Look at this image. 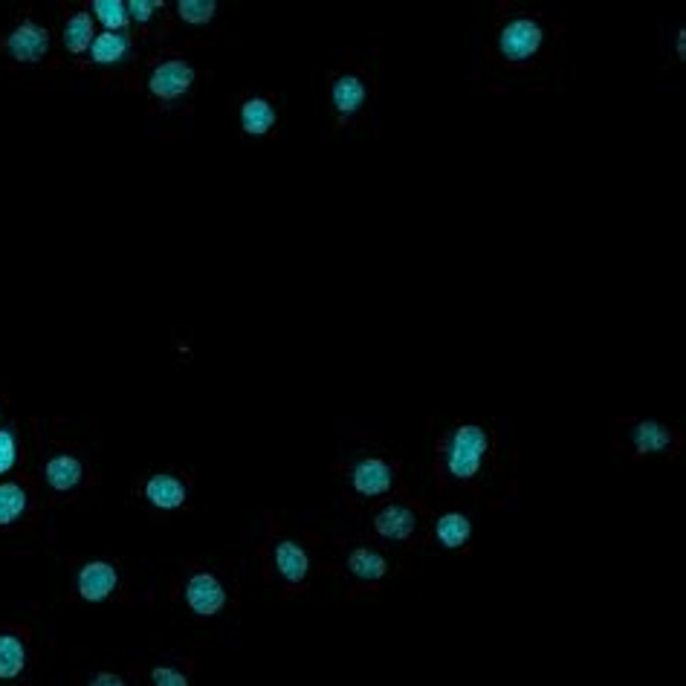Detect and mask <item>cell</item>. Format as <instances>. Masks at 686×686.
Instances as JSON below:
<instances>
[{"mask_svg":"<svg viewBox=\"0 0 686 686\" xmlns=\"http://www.w3.org/2000/svg\"><path fill=\"white\" fill-rule=\"evenodd\" d=\"M218 12V3L215 0H180L177 3V15L180 21L192 24V27H200V24H209Z\"/></svg>","mask_w":686,"mask_h":686,"instance_id":"22","label":"cell"},{"mask_svg":"<svg viewBox=\"0 0 686 686\" xmlns=\"http://www.w3.org/2000/svg\"><path fill=\"white\" fill-rule=\"evenodd\" d=\"M15 464H18V440L12 435V429H0V475H6Z\"/></svg>","mask_w":686,"mask_h":686,"instance_id":"23","label":"cell"},{"mask_svg":"<svg viewBox=\"0 0 686 686\" xmlns=\"http://www.w3.org/2000/svg\"><path fill=\"white\" fill-rule=\"evenodd\" d=\"M90 686H128V684H125V678H119V675H113V672H99V675H93V678H90Z\"/></svg>","mask_w":686,"mask_h":686,"instance_id":"26","label":"cell"},{"mask_svg":"<svg viewBox=\"0 0 686 686\" xmlns=\"http://www.w3.org/2000/svg\"><path fill=\"white\" fill-rule=\"evenodd\" d=\"M397 472L391 464H385L383 458H362L354 472H351V484L362 498H380L394 490Z\"/></svg>","mask_w":686,"mask_h":686,"instance_id":"5","label":"cell"},{"mask_svg":"<svg viewBox=\"0 0 686 686\" xmlns=\"http://www.w3.org/2000/svg\"><path fill=\"white\" fill-rule=\"evenodd\" d=\"M93 18L87 15V12H76V15H70V21L64 24V47L70 50V53L82 55L90 50V44H93Z\"/></svg>","mask_w":686,"mask_h":686,"instance_id":"20","label":"cell"},{"mask_svg":"<svg viewBox=\"0 0 686 686\" xmlns=\"http://www.w3.org/2000/svg\"><path fill=\"white\" fill-rule=\"evenodd\" d=\"M27 666V646L18 634H0V681H15Z\"/></svg>","mask_w":686,"mask_h":686,"instance_id":"17","label":"cell"},{"mask_svg":"<svg viewBox=\"0 0 686 686\" xmlns=\"http://www.w3.org/2000/svg\"><path fill=\"white\" fill-rule=\"evenodd\" d=\"M330 99H333V108L339 110L342 116H351V113H357L365 105V82L354 73H345V76H339L333 82Z\"/></svg>","mask_w":686,"mask_h":686,"instance_id":"14","label":"cell"},{"mask_svg":"<svg viewBox=\"0 0 686 686\" xmlns=\"http://www.w3.org/2000/svg\"><path fill=\"white\" fill-rule=\"evenodd\" d=\"M44 475H47V484L53 487L55 493H70L82 484L84 467L79 458L73 455H55L47 461L44 467Z\"/></svg>","mask_w":686,"mask_h":686,"instance_id":"12","label":"cell"},{"mask_svg":"<svg viewBox=\"0 0 686 686\" xmlns=\"http://www.w3.org/2000/svg\"><path fill=\"white\" fill-rule=\"evenodd\" d=\"M186 487L180 478L168 475V472H160V475H151L148 484H145V498L157 507V510H177L186 504Z\"/></svg>","mask_w":686,"mask_h":686,"instance_id":"9","label":"cell"},{"mask_svg":"<svg viewBox=\"0 0 686 686\" xmlns=\"http://www.w3.org/2000/svg\"><path fill=\"white\" fill-rule=\"evenodd\" d=\"M684 53H686V32L681 29V32H678V55L684 58Z\"/></svg>","mask_w":686,"mask_h":686,"instance_id":"27","label":"cell"},{"mask_svg":"<svg viewBox=\"0 0 686 686\" xmlns=\"http://www.w3.org/2000/svg\"><path fill=\"white\" fill-rule=\"evenodd\" d=\"M435 536L446 550H458L472 539V522L464 513H443L435 522Z\"/></svg>","mask_w":686,"mask_h":686,"instance_id":"15","label":"cell"},{"mask_svg":"<svg viewBox=\"0 0 686 686\" xmlns=\"http://www.w3.org/2000/svg\"><path fill=\"white\" fill-rule=\"evenodd\" d=\"M186 603L194 614L200 617H212L226 605V588L220 585V579L209 571H200L186 582Z\"/></svg>","mask_w":686,"mask_h":686,"instance_id":"6","label":"cell"},{"mask_svg":"<svg viewBox=\"0 0 686 686\" xmlns=\"http://www.w3.org/2000/svg\"><path fill=\"white\" fill-rule=\"evenodd\" d=\"M348 571L357 579H362V582H380L385 577V571H388V562H385L383 553H377V550L357 548L351 550V556H348Z\"/></svg>","mask_w":686,"mask_h":686,"instance_id":"18","label":"cell"},{"mask_svg":"<svg viewBox=\"0 0 686 686\" xmlns=\"http://www.w3.org/2000/svg\"><path fill=\"white\" fill-rule=\"evenodd\" d=\"M29 507V495L21 484L15 481H6L0 484V527H9L15 524Z\"/></svg>","mask_w":686,"mask_h":686,"instance_id":"19","label":"cell"},{"mask_svg":"<svg viewBox=\"0 0 686 686\" xmlns=\"http://www.w3.org/2000/svg\"><path fill=\"white\" fill-rule=\"evenodd\" d=\"M542 41H545V29L539 21L533 18H513L507 21L501 32H498V53L504 61H513V64H522L527 58L542 50Z\"/></svg>","mask_w":686,"mask_h":686,"instance_id":"2","label":"cell"},{"mask_svg":"<svg viewBox=\"0 0 686 686\" xmlns=\"http://www.w3.org/2000/svg\"><path fill=\"white\" fill-rule=\"evenodd\" d=\"M116 585H119V574L110 562H87L76 579V588L87 603H105L116 591Z\"/></svg>","mask_w":686,"mask_h":686,"instance_id":"7","label":"cell"},{"mask_svg":"<svg viewBox=\"0 0 686 686\" xmlns=\"http://www.w3.org/2000/svg\"><path fill=\"white\" fill-rule=\"evenodd\" d=\"M374 530L388 542H406L417 530V513L406 504H385L374 516Z\"/></svg>","mask_w":686,"mask_h":686,"instance_id":"8","label":"cell"},{"mask_svg":"<svg viewBox=\"0 0 686 686\" xmlns=\"http://www.w3.org/2000/svg\"><path fill=\"white\" fill-rule=\"evenodd\" d=\"M160 6H163V3H157V0H131V3H128V15H131V21H137V24H148L151 15H154Z\"/></svg>","mask_w":686,"mask_h":686,"instance_id":"25","label":"cell"},{"mask_svg":"<svg viewBox=\"0 0 686 686\" xmlns=\"http://www.w3.org/2000/svg\"><path fill=\"white\" fill-rule=\"evenodd\" d=\"M131 53V38L128 32H102L90 44V61L99 67H116Z\"/></svg>","mask_w":686,"mask_h":686,"instance_id":"11","label":"cell"},{"mask_svg":"<svg viewBox=\"0 0 686 686\" xmlns=\"http://www.w3.org/2000/svg\"><path fill=\"white\" fill-rule=\"evenodd\" d=\"M151 686H189V678L174 666H157L151 672Z\"/></svg>","mask_w":686,"mask_h":686,"instance_id":"24","label":"cell"},{"mask_svg":"<svg viewBox=\"0 0 686 686\" xmlns=\"http://www.w3.org/2000/svg\"><path fill=\"white\" fill-rule=\"evenodd\" d=\"M6 53L18 64H38L44 55L50 53V32L32 21H24L15 27L6 38Z\"/></svg>","mask_w":686,"mask_h":686,"instance_id":"4","label":"cell"},{"mask_svg":"<svg viewBox=\"0 0 686 686\" xmlns=\"http://www.w3.org/2000/svg\"><path fill=\"white\" fill-rule=\"evenodd\" d=\"M93 15L108 32H125L131 15H128V3L122 0H96L93 3Z\"/></svg>","mask_w":686,"mask_h":686,"instance_id":"21","label":"cell"},{"mask_svg":"<svg viewBox=\"0 0 686 686\" xmlns=\"http://www.w3.org/2000/svg\"><path fill=\"white\" fill-rule=\"evenodd\" d=\"M629 438H632V446L640 455H658V452L669 449L672 432H669V426H663L658 420H640L632 426Z\"/></svg>","mask_w":686,"mask_h":686,"instance_id":"13","label":"cell"},{"mask_svg":"<svg viewBox=\"0 0 686 686\" xmlns=\"http://www.w3.org/2000/svg\"><path fill=\"white\" fill-rule=\"evenodd\" d=\"M275 125V110L267 99H249L241 108V128L249 137H267Z\"/></svg>","mask_w":686,"mask_h":686,"instance_id":"16","label":"cell"},{"mask_svg":"<svg viewBox=\"0 0 686 686\" xmlns=\"http://www.w3.org/2000/svg\"><path fill=\"white\" fill-rule=\"evenodd\" d=\"M490 452V432L478 423H461L443 449V467L452 481H472Z\"/></svg>","mask_w":686,"mask_h":686,"instance_id":"1","label":"cell"},{"mask_svg":"<svg viewBox=\"0 0 686 686\" xmlns=\"http://www.w3.org/2000/svg\"><path fill=\"white\" fill-rule=\"evenodd\" d=\"M273 562L275 571L287 579V582H302V579L307 577V571H310V556H307V550H304L299 542H290V539H284V542L275 545Z\"/></svg>","mask_w":686,"mask_h":686,"instance_id":"10","label":"cell"},{"mask_svg":"<svg viewBox=\"0 0 686 686\" xmlns=\"http://www.w3.org/2000/svg\"><path fill=\"white\" fill-rule=\"evenodd\" d=\"M194 79H197V73H194V67L189 61H183V58H168V61L157 64V67L151 70V76H148V90H151L157 99H163V102H174V99H180V96H186V93L192 90Z\"/></svg>","mask_w":686,"mask_h":686,"instance_id":"3","label":"cell"}]
</instances>
